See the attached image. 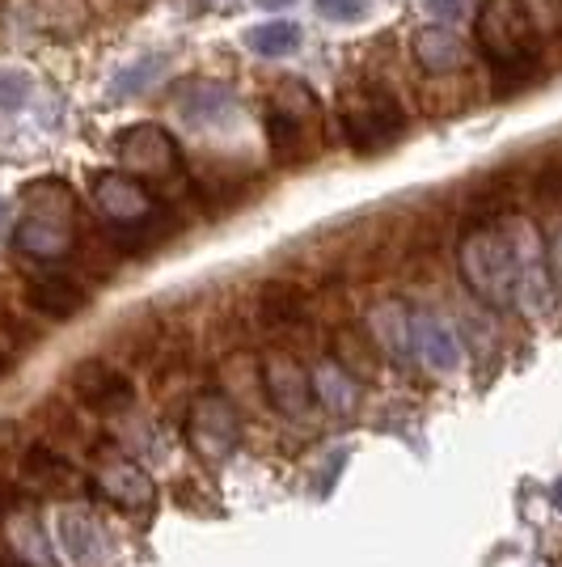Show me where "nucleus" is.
Wrapping results in <instances>:
<instances>
[{"mask_svg":"<svg viewBox=\"0 0 562 567\" xmlns=\"http://www.w3.org/2000/svg\"><path fill=\"white\" fill-rule=\"evenodd\" d=\"M267 144H271V157L283 162V166H296L313 153L305 118L296 115L292 106H271L267 111Z\"/></svg>","mask_w":562,"mask_h":567,"instance_id":"1a4fd4ad","label":"nucleus"},{"mask_svg":"<svg viewBox=\"0 0 562 567\" xmlns=\"http://www.w3.org/2000/svg\"><path fill=\"white\" fill-rule=\"evenodd\" d=\"M339 127L355 153L376 157L406 132V111L394 97V90L376 81H355L339 94Z\"/></svg>","mask_w":562,"mask_h":567,"instance_id":"f257e3e1","label":"nucleus"},{"mask_svg":"<svg viewBox=\"0 0 562 567\" xmlns=\"http://www.w3.org/2000/svg\"><path fill=\"white\" fill-rule=\"evenodd\" d=\"M30 90H34L30 72L4 69L0 72V111H22L25 102H30Z\"/></svg>","mask_w":562,"mask_h":567,"instance_id":"dca6fc26","label":"nucleus"},{"mask_svg":"<svg viewBox=\"0 0 562 567\" xmlns=\"http://www.w3.org/2000/svg\"><path fill=\"white\" fill-rule=\"evenodd\" d=\"M25 301L39 309L43 318H55V322H69L76 318L81 309H85V288L76 280H64V276H48V280H34L30 284V292H25Z\"/></svg>","mask_w":562,"mask_h":567,"instance_id":"9d476101","label":"nucleus"},{"mask_svg":"<svg viewBox=\"0 0 562 567\" xmlns=\"http://www.w3.org/2000/svg\"><path fill=\"white\" fill-rule=\"evenodd\" d=\"M478 48L495 72H529L541 55V34L516 0H487L478 9Z\"/></svg>","mask_w":562,"mask_h":567,"instance_id":"f03ea898","label":"nucleus"},{"mask_svg":"<svg viewBox=\"0 0 562 567\" xmlns=\"http://www.w3.org/2000/svg\"><path fill=\"white\" fill-rule=\"evenodd\" d=\"M18 246L34 259H60L72 250V195L60 178H43L25 187Z\"/></svg>","mask_w":562,"mask_h":567,"instance_id":"7ed1b4c3","label":"nucleus"},{"mask_svg":"<svg viewBox=\"0 0 562 567\" xmlns=\"http://www.w3.org/2000/svg\"><path fill=\"white\" fill-rule=\"evenodd\" d=\"M516 4L529 13V22L538 25L541 34H550V30L562 25V0H516Z\"/></svg>","mask_w":562,"mask_h":567,"instance_id":"a211bd4d","label":"nucleus"},{"mask_svg":"<svg viewBox=\"0 0 562 567\" xmlns=\"http://www.w3.org/2000/svg\"><path fill=\"white\" fill-rule=\"evenodd\" d=\"M165 69V55H140V60H132L127 69H118L111 76V97L115 102H127V97H140Z\"/></svg>","mask_w":562,"mask_h":567,"instance_id":"4468645a","label":"nucleus"},{"mask_svg":"<svg viewBox=\"0 0 562 567\" xmlns=\"http://www.w3.org/2000/svg\"><path fill=\"white\" fill-rule=\"evenodd\" d=\"M4 369H9V360H4V355H0V373H4Z\"/></svg>","mask_w":562,"mask_h":567,"instance_id":"5701e85b","label":"nucleus"},{"mask_svg":"<svg viewBox=\"0 0 562 567\" xmlns=\"http://www.w3.org/2000/svg\"><path fill=\"white\" fill-rule=\"evenodd\" d=\"M178 97H183L178 111H183L190 123H204L208 115H225V111L233 106L229 90H220V85H211V81H190V85H183Z\"/></svg>","mask_w":562,"mask_h":567,"instance_id":"ddd939ff","label":"nucleus"},{"mask_svg":"<svg viewBox=\"0 0 562 567\" xmlns=\"http://www.w3.org/2000/svg\"><path fill=\"white\" fill-rule=\"evenodd\" d=\"M533 195H538V204H545V208H559L562 204V162H545V166L538 169Z\"/></svg>","mask_w":562,"mask_h":567,"instance_id":"f3484780","label":"nucleus"},{"mask_svg":"<svg viewBox=\"0 0 562 567\" xmlns=\"http://www.w3.org/2000/svg\"><path fill=\"white\" fill-rule=\"evenodd\" d=\"M118 162L132 178H174L183 169V148L157 123H132L118 132Z\"/></svg>","mask_w":562,"mask_h":567,"instance_id":"20e7f679","label":"nucleus"},{"mask_svg":"<svg viewBox=\"0 0 562 567\" xmlns=\"http://www.w3.org/2000/svg\"><path fill=\"white\" fill-rule=\"evenodd\" d=\"M313 4L326 22H360L373 9V0H313Z\"/></svg>","mask_w":562,"mask_h":567,"instance_id":"6ab92c4d","label":"nucleus"},{"mask_svg":"<svg viewBox=\"0 0 562 567\" xmlns=\"http://www.w3.org/2000/svg\"><path fill=\"white\" fill-rule=\"evenodd\" d=\"M301 39H305V30L296 22H267V25H254V30H246V48L262 55V60H283V55H292V51L301 48Z\"/></svg>","mask_w":562,"mask_h":567,"instance_id":"f8f14e48","label":"nucleus"},{"mask_svg":"<svg viewBox=\"0 0 562 567\" xmlns=\"http://www.w3.org/2000/svg\"><path fill=\"white\" fill-rule=\"evenodd\" d=\"M461 262H466L469 284H473L478 292H487V297H503V292H508V284H512V276H516L512 250H508L491 229L469 234L466 250H461Z\"/></svg>","mask_w":562,"mask_h":567,"instance_id":"39448f33","label":"nucleus"},{"mask_svg":"<svg viewBox=\"0 0 562 567\" xmlns=\"http://www.w3.org/2000/svg\"><path fill=\"white\" fill-rule=\"evenodd\" d=\"M419 331H423V343H427L431 360H436V364H452V334H448L436 318L419 322Z\"/></svg>","mask_w":562,"mask_h":567,"instance_id":"aec40b11","label":"nucleus"},{"mask_svg":"<svg viewBox=\"0 0 562 567\" xmlns=\"http://www.w3.org/2000/svg\"><path fill=\"white\" fill-rule=\"evenodd\" d=\"M22 471H25V478H39V483H55V478H72V466H69V462H64L60 453L43 450V445H34V450H25Z\"/></svg>","mask_w":562,"mask_h":567,"instance_id":"2eb2a0df","label":"nucleus"},{"mask_svg":"<svg viewBox=\"0 0 562 567\" xmlns=\"http://www.w3.org/2000/svg\"><path fill=\"white\" fill-rule=\"evenodd\" d=\"M94 199H97V208L111 216L118 229H132V225H140V220L153 216L148 190H144L140 178H132L127 169H106V174H97Z\"/></svg>","mask_w":562,"mask_h":567,"instance_id":"423d86ee","label":"nucleus"},{"mask_svg":"<svg viewBox=\"0 0 562 567\" xmlns=\"http://www.w3.org/2000/svg\"><path fill=\"white\" fill-rule=\"evenodd\" d=\"M423 4H427V13L436 22H461L469 9H473V0H423Z\"/></svg>","mask_w":562,"mask_h":567,"instance_id":"412c9836","label":"nucleus"},{"mask_svg":"<svg viewBox=\"0 0 562 567\" xmlns=\"http://www.w3.org/2000/svg\"><path fill=\"white\" fill-rule=\"evenodd\" d=\"M72 390H76V399L85 402L90 411H123V406L132 402L127 378H123L118 369H111V364H102V360L81 364V369L72 373Z\"/></svg>","mask_w":562,"mask_h":567,"instance_id":"0eeeda50","label":"nucleus"},{"mask_svg":"<svg viewBox=\"0 0 562 567\" xmlns=\"http://www.w3.org/2000/svg\"><path fill=\"white\" fill-rule=\"evenodd\" d=\"M258 9H271V13H275V9H288V4H296V0H254Z\"/></svg>","mask_w":562,"mask_h":567,"instance_id":"4be33fe9","label":"nucleus"},{"mask_svg":"<svg viewBox=\"0 0 562 567\" xmlns=\"http://www.w3.org/2000/svg\"><path fill=\"white\" fill-rule=\"evenodd\" d=\"M410 51L427 76H452V72L466 69V43L448 25H423Z\"/></svg>","mask_w":562,"mask_h":567,"instance_id":"6e6552de","label":"nucleus"},{"mask_svg":"<svg viewBox=\"0 0 562 567\" xmlns=\"http://www.w3.org/2000/svg\"><path fill=\"white\" fill-rule=\"evenodd\" d=\"M204 4H220V0H204Z\"/></svg>","mask_w":562,"mask_h":567,"instance_id":"b1692460","label":"nucleus"},{"mask_svg":"<svg viewBox=\"0 0 562 567\" xmlns=\"http://www.w3.org/2000/svg\"><path fill=\"white\" fill-rule=\"evenodd\" d=\"M305 288L292 280H271L258 288V322L262 327H292L305 318Z\"/></svg>","mask_w":562,"mask_h":567,"instance_id":"9b49d317","label":"nucleus"}]
</instances>
